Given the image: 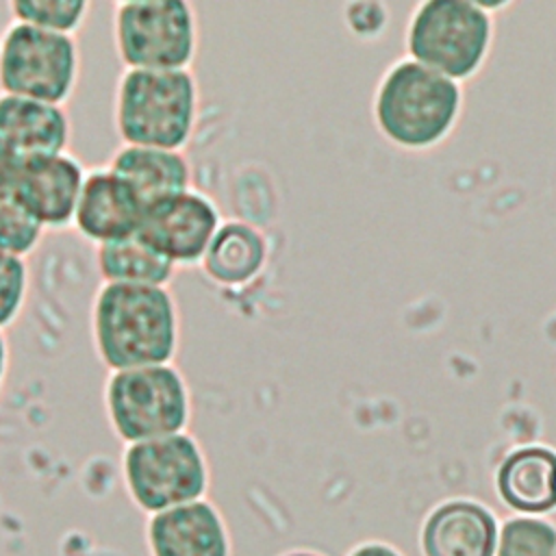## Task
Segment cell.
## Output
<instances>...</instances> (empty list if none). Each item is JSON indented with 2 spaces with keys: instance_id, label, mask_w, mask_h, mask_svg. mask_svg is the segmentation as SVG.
Returning <instances> with one entry per match:
<instances>
[{
  "instance_id": "52a82bcc",
  "label": "cell",
  "mask_w": 556,
  "mask_h": 556,
  "mask_svg": "<svg viewBox=\"0 0 556 556\" xmlns=\"http://www.w3.org/2000/svg\"><path fill=\"white\" fill-rule=\"evenodd\" d=\"M80 80V46L72 35L9 22L0 35V93L65 106Z\"/></svg>"
},
{
  "instance_id": "6da1fadb",
  "label": "cell",
  "mask_w": 556,
  "mask_h": 556,
  "mask_svg": "<svg viewBox=\"0 0 556 556\" xmlns=\"http://www.w3.org/2000/svg\"><path fill=\"white\" fill-rule=\"evenodd\" d=\"M91 343L109 371L174 363L180 311L169 287H98L89 311Z\"/></svg>"
},
{
  "instance_id": "d4e9b609",
  "label": "cell",
  "mask_w": 556,
  "mask_h": 556,
  "mask_svg": "<svg viewBox=\"0 0 556 556\" xmlns=\"http://www.w3.org/2000/svg\"><path fill=\"white\" fill-rule=\"evenodd\" d=\"M13 169H15V163H13L11 154L7 152V148L0 143V189L11 182Z\"/></svg>"
},
{
  "instance_id": "44dd1931",
  "label": "cell",
  "mask_w": 556,
  "mask_h": 556,
  "mask_svg": "<svg viewBox=\"0 0 556 556\" xmlns=\"http://www.w3.org/2000/svg\"><path fill=\"white\" fill-rule=\"evenodd\" d=\"M495 556H556V526L543 517H510L500 526Z\"/></svg>"
},
{
  "instance_id": "ac0fdd59",
  "label": "cell",
  "mask_w": 556,
  "mask_h": 556,
  "mask_svg": "<svg viewBox=\"0 0 556 556\" xmlns=\"http://www.w3.org/2000/svg\"><path fill=\"white\" fill-rule=\"evenodd\" d=\"M96 269L102 285L169 287L176 267L139 235L96 245Z\"/></svg>"
},
{
  "instance_id": "8fae6325",
  "label": "cell",
  "mask_w": 556,
  "mask_h": 556,
  "mask_svg": "<svg viewBox=\"0 0 556 556\" xmlns=\"http://www.w3.org/2000/svg\"><path fill=\"white\" fill-rule=\"evenodd\" d=\"M146 204L106 165L87 172L72 228L93 245L137 235Z\"/></svg>"
},
{
  "instance_id": "4fadbf2b",
  "label": "cell",
  "mask_w": 556,
  "mask_h": 556,
  "mask_svg": "<svg viewBox=\"0 0 556 556\" xmlns=\"http://www.w3.org/2000/svg\"><path fill=\"white\" fill-rule=\"evenodd\" d=\"M152 556H228V530L222 513L206 500L161 510L148 521Z\"/></svg>"
},
{
  "instance_id": "603a6c76",
  "label": "cell",
  "mask_w": 556,
  "mask_h": 556,
  "mask_svg": "<svg viewBox=\"0 0 556 556\" xmlns=\"http://www.w3.org/2000/svg\"><path fill=\"white\" fill-rule=\"evenodd\" d=\"M348 24L358 35H374L384 24V9L380 4H350Z\"/></svg>"
},
{
  "instance_id": "ba28073f",
  "label": "cell",
  "mask_w": 556,
  "mask_h": 556,
  "mask_svg": "<svg viewBox=\"0 0 556 556\" xmlns=\"http://www.w3.org/2000/svg\"><path fill=\"white\" fill-rule=\"evenodd\" d=\"M489 15L476 2H424L408 28V50L424 67L454 80L469 76L489 46Z\"/></svg>"
},
{
  "instance_id": "5b68a950",
  "label": "cell",
  "mask_w": 556,
  "mask_h": 556,
  "mask_svg": "<svg viewBox=\"0 0 556 556\" xmlns=\"http://www.w3.org/2000/svg\"><path fill=\"white\" fill-rule=\"evenodd\" d=\"M460 104L454 80L424 67L417 61H404L389 70L376 93V122L395 143L424 148L441 139Z\"/></svg>"
},
{
  "instance_id": "7c38bea8",
  "label": "cell",
  "mask_w": 556,
  "mask_h": 556,
  "mask_svg": "<svg viewBox=\"0 0 556 556\" xmlns=\"http://www.w3.org/2000/svg\"><path fill=\"white\" fill-rule=\"evenodd\" d=\"M72 122L65 106L0 93V143L13 163L67 152Z\"/></svg>"
},
{
  "instance_id": "3957f363",
  "label": "cell",
  "mask_w": 556,
  "mask_h": 556,
  "mask_svg": "<svg viewBox=\"0 0 556 556\" xmlns=\"http://www.w3.org/2000/svg\"><path fill=\"white\" fill-rule=\"evenodd\" d=\"M102 400L111 430L126 445L187 432L191 419V391L174 363L109 371Z\"/></svg>"
},
{
  "instance_id": "cb8c5ba5",
  "label": "cell",
  "mask_w": 556,
  "mask_h": 556,
  "mask_svg": "<svg viewBox=\"0 0 556 556\" xmlns=\"http://www.w3.org/2000/svg\"><path fill=\"white\" fill-rule=\"evenodd\" d=\"M348 556H404L402 552H397L393 545L382 543V541H365L361 545H356Z\"/></svg>"
},
{
  "instance_id": "484cf974",
  "label": "cell",
  "mask_w": 556,
  "mask_h": 556,
  "mask_svg": "<svg viewBox=\"0 0 556 556\" xmlns=\"http://www.w3.org/2000/svg\"><path fill=\"white\" fill-rule=\"evenodd\" d=\"M9 363H11V350H9V339L4 330H0V391L4 387L7 374H9Z\"/></svg>"
},
{
  "instance_id": "ffe728a7",
  "label": "cell",
  "mask_w": 556,
  "mask_h": 556,
  "mask_svg": "<svg viewBox=\"0 0 556 556\" xmlns=\"http://www.w3.org/2000/svg\"><path fill=\"white\" fill-rule=\"evenodd\" d=\"M46 228L33 217L17 193L7 185L0 189V252L28 258L41 243Z\"/></svg>"
},
{
  "instance_id": "d6986e66",
  "label": "cell",
  "mask_w": 556,
  "mask_h": 556,
  "mask_svg": "<svg viewBox=\"0 0 556 556\" xmlns=\"http://www.w3.org/2000/svg\"><path fill=\"white\" fill-rule=\"evenodd\" d=\"M11 22L76 37L85 26L91 2L87 0H13L7 4Z\"/></svg>"
},
{
  "instance_id": "e0dca14e",
  "label": "cell",
  "mask_w": 556,
  "mask_h": 556,
  "mask_svg": "<svg viewBox=\"0 0 556 556\" xmlns=\"http://www.w3.org/2000/svg\"><path fill=\"white\" fill-rule=\"evenodd\" d=\"M265 235L250 222L226 219L213 237L200 267L219 287L237 289L252 282L267 265Z\"/></svg>"
},
{
  "instance_id": "4316f807",
  "label": "cell",
  "mask_w": 556,
  "mask_h": 556,
  "mask_svg": "<svg viewBox=\"0 0 556 556\" xmlns=\"http://www.w3.org/2000/svg\"><path fill=\"white\" fill-rule=\"evenodd\" d=\"M285 556H319V554H313V552H289Z\"/></svg>"
},
{
  "instance_id": "7402d4cb",
  "label": "cell",
  "mask_w": 556,
  "mask_h": 556,
  "mask_svg": "<svg viewBox=\"0 0 556 556\" xmlns=\"http://www.w3.org/2000/svg\"><path fill=\"white\" fill-rule=\"evenodd\" d=\"M30 271L26 258L0 252V330H7L22 315L28 300Z\"/></svg>"
},
{
  "instance_id": "277c9868",
  "label": "cell",
  "mask_w": 556,
  "mask_h": 556,
  "mask_svg": "<svg viewBox=\"0 0 556 556\" xmlns=\"http://www.w3.org/2000/svg\"><path fill=\"white\" fill-rule=\"evenodd\" d=\"M111 35L124 70H191L200 50V20L185 0L115 2Z\"/></svg>"
},
{
  "instance_id": "8992f818",
  "label": "cell",
  "mask_w": 556,
  "mask_h": 556,
  "mask_svg": "<svg viewBox=\"0 0 556 556\" xmlns=\"http://www.w3.org/2000/svg\"><path fill=\"white\" fill-rule=\"evenodd\" d=\"M122 476L130 500L150 515L204 500L208 489L204 450L189 432L126 445Z\"/></svg>"
},
{
  "instance_id": "5bb4252c",
  "label": "cell",
  "mask_w": 556,
  "mask_h": 556,
  "mask_svg": "<svg viewBox=\"0 0 556 556\" xmlns=\"http://www.w3.org/2000/svg\"><path fill=\"white\" fill-rule=\"evenodd\" d=\"M500 526L478 502L452 500L437 506L419 532L421 556H495Z\"/></svg>"
},
{
  "instance_id": "7a4b0ae2",
  "label": "cell",
  "mask_w": 556,
  "mask_h": 556,
  "mask_svg": "<svg viewBox=\"0 0 556 556\" xmlns=\"http://www.w3.org/2000/svg\"><path fill=\"white\" fill-rule=\"evenodd\" d=\"M200 117L191 70H124L113 91V126L124 146L185 152Z\"/></svg>"
},
{
  "instance_id": "30bf717a",
  "label": "cell",
  "mask_w": 556,
  "mask_h": 556,
  "mask_svg": "<svg viewBox=\"0 0 556 556\" xmlns=\"http://www.w3.org/2000/svg\"><path fill=\"white\" fill-rule=\"evenodd\" d=\"M87 172L74 154L61 152L17 163L9 187L46 230H61L74 224Z\"/></svg>"
},
{
  "instance_id": "9a60e30c",
  "label": "cell",
  "mask_w": 556,
  "mask_h": 556,
  "mask_svg": "<svg viewBox=\"0 0 556 556\" xmlns=\"http://www.w3.org/2000/svg\"><path fill=\"white\" fill-rule=\"evenodd\" d=\"M495 489L519 515L541 517L556 510V452L541 445L510 452L497 467Z\"/></svg>"
},
{
  "instance_id": "9c48e42d",
  "label": "cell",
  "mask_w": 556,
  "mask_h": 556,
  "mask_svg": "<svg viewBox=\"0 0 556 556\" xmlns=\"http://www.w3.org/2000/svg\"><path fill=\"white\" fill-rule=\"evenodd\" d=\"M217 204L198 189L152 204L137 235L176 269L200 265L222 226Z\"/></svg>"
},
{
  "instance_id": "2e32d148",
  "label": "cell",
  "mask_w": 556,
  "mask_h": 556,
  "mask_svg": "<svg viewBox=\"0 0 556 556\" xmlns=\"http://www.w3.org/2000/svg\"><path fill=\"white\" fill-rule=\"evenodd\" d=\"M106 167L130 185L146 204V211L161 200L191 189L193 169L180 150L119 143Z\"/></svg>"
}]
</instances>
